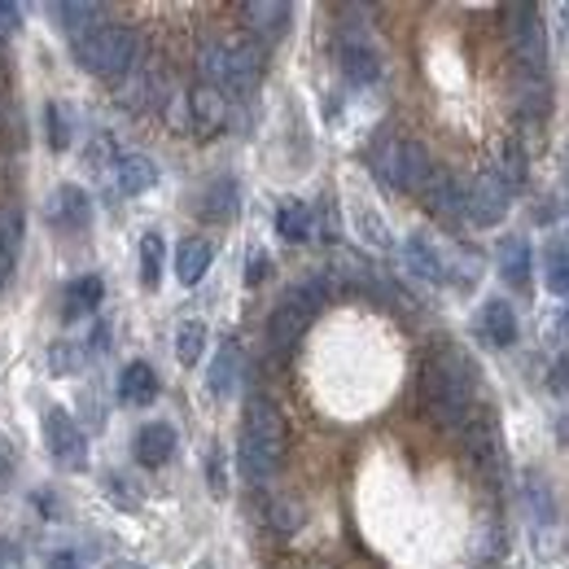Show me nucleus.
I'll return each instance as SVG.
<instances>
[{
	"label": "nucleus",
	"instance_id": "nucleus-22",
	"mask_svg": "<svg viewBox=\"0 0 569 569\" xmlns=\"http://www.w3.org/2000/svg\"><path fill=\"white\" fill-rule=\"evenodd\" d=\"M153 180H158V167H153L144 153L119 158V193H123V198H137L144 189H153Z\"/></svg>",
	"mask_w": 569,
	"mask_h": 569
},
{
	"label": "nucleus",
	"instance_id": "nucleus-38",
	"mask_svg": "<svg viewBox=\"0 0 569 569\" xmlns=\"http://www.w3.org/2000/svg\"><path fill=\"white\" fill-rule=\"evenodd\" d=\"M18 22H22V9H18V4H4V0H0V36H9V31L18 27Z\"/></svg>",
	"mask_w": 569,
	"mask_h": 569
},
{
	"label": "nucleus",
	"instance_id": "nucleus-16",
	"mask_svg": "<svg viewBox=\"0 0 569 569\" xmlns=\"http://www.w3.org/2000/svg\"><path fill=\"white\" fill-rule=\"evenodd\" d=\"M119 399L132 403V408H144V403L158 399V372H153L144 359L128 363V368L119 372Z\"/></svg>",
	"mask_w": 569,
	"mask_h": 569
},
{
	"label": "nucleus",
	"instance_id": "nucleus-8",
	"mask_svg": "<svg viewBox=\"0 0 569 569\" xmlns=\"http://www.w3.org/2000/svg\"><path fill=\"white\" fill-rule=\"evenodd\" d=\"M44 442H49L53 460H62V465H71V469L83 465V433L74 429V421L62 408H49V412H44Z\"/></svg>",
	"mask_w": 569,
	"mask_h": 569
},
{
	"label": "nucleus",
	"instance_id": "nucleus-35",
	"mask_svg": "<svg viewBox=\"0 0 569 569\" xmlns=\"http://www.w3.org/2000/svg\"><path fill=\"white\" fill-rule=\"evenodd\" d=\"M517 106H521V114H548V83L535 74L526 88H521V97H517Z\"/></svg>",
	"mask_w": 569,
	"mask_h": 569
},
{
	"label": "nucleus",
	"instance_id": "nucleus-32",
	"mask_svg": "<svg viewBox=\"0 0 569 569\" xmlns=\"http://www.w3.org/2000/svg\"><path fill=\"white\" fill-rule=\"evenodd\" d=\"M141 281L149 289L162 281V237L158 232H144L141 237Z\"/></svg>",
	"mask_w": 569,
	"mask_h": 569
},
{
	"label": "nucleus",
	"instance_id": "nucleus-5",
	"mask_svg": "<svg viewBox=\"0 0 569 569\" xmlns=\"http://www.w3.org/2000/svg\"><path fill=\"white\" fill-rule=\"evenodd\" d=\"M503 18H508L512 58L530 74H543V67H548V36H543V22H539V9L535 4H512Z\"/></svg>",
	"mask_w": 569,
	"mask_h": 569
},
{
	"label": "nucleus",
	"instance_id": "nucleus-23",
	"mask_svg": "<svg viewBox=\"0 0 569 569\" xmlns=\"http://www.w3.org/2000/svg\"><path fill=\"white\" fill-rule=\"evenodd\" d=\"M237 372H241V351H237V342H223V347H219V356H214V363H211V372H207L214 399H228V395H232Z\"/></svg>",
	"mask_w": 569,
	"mask_h": 569
},
{
	"label": "nucleus",
	"instance_id": "nucleus-36",
	"mask_svg": "<svg viewBox=\"0 0 569 569\" xmlns=\"http://www.w3.org/2000/svg\"><path fill=\"white\" fill-rule=\"evenodd\" d=\"M67 141H71L67 119H62V110H58V106H49V144H53V149H67Z\"/></svg>",
	"mask_w": 569,
	"mask_h": 569
},
{
	"label": "nucleus",
	"instance_id": "nucleus-39",
	"mask_svg": "<svg viewBox=\"0 0 569 569\" xmlns=\"http://www.w3.org/2000/svg\"><path fill=\"white\" fill-rule=\"evenodd\" d=\"M552 390H557V395H569V356H561L557 368H552Z\"/></svg>",
	"mask_w": 569,
	"mask_h": 569
},
{
	"label": "nucleus",
	"instance_id": "nucleus-17",
	"mask_svg": "<svg viewBox=\"0 0 569 569\" xmlns=\"http://www.w3.org/2000/svg\"><path fill=\"white\" fill-rule=\"evenodd\" d=\"M478 329H482V338H487L491 347H512V342H517V316H512V307H508L503 298H487Z\"/></svg>",
	"mask_w": 569,
	"mask_h": 569
},
{
	"label": "nucleus",
	"instance_id": "nucleus-27",
	"mask_svg": "<svg viewBox=\"0 0 569 569\" xmlns=\"http://www.w3.org/2000/svg\"><path fill=\"white\" fill-rule=\"evenodd\" d=\"M207 351V325L202 320H184L180 329H176V359L184 363V368H193L198 359Z\"/></svg>",
	"mask_w": 569,
	"mask_h": 569
},
{
	"label": "nucleus",
	"instance_id": "nucleus-34",
	"mask_svg": "<svg viewBox=\"0 0 569 569\" xmlns=\"http://www.w3.org/2000/svg\"><path fill=\"white\" fill-rule=\"evenodd\" d=\"M268 521H272L277 535H293V530L302 526V503H298V499H277V503L268 508Z\"/></svg>",
	"mask_w": 569,
	"mask_h": 569
},
{
	"label": "nucleus",
	"instance_id": "nucleus-37",
	"mask_svg": "<svg viewBox=\"0 0 569 569\" xmlns=\"http://www.w3.org/2000/svg\"><path fill=\"white\" fill-rule=\"evenodd\" d=\"M268 268H272V263H268V254H263V250H254V254H250V268H246V284H259L263 277H268Z\"/></svg>",
	"mask_w": 569,
	"mask_h": 569
},
{
	"label": "nucleus",
	"instance_id": "nucleus-2",
	"mask_svg": "<svg viewBox=\"0 0 569 569\" xmlns=\"http://www.w3.org/2000/svg\"><path fill=\"white\" fill-rule=\"evenodd\" d=\"M281 456H284L281 408H277L272 399L254 395V399L246 403V433H241V451H237L246 482H254V487H259V482H268V478L277 473Z\"/></svg>",
	"mask_w": 569,
	"mask_h": 569
},
{
	"label": "nucleus",
	"instance_id": "nucleus-33",
	"mask_svg": "<svg viewBox=\"0 0 569 569\" xmlns=\"http://www.w3.org/2000/svg\"><path fill=\"white\" fill-rule=\"evenodd\" d=\"M548 289L557 298H569V246H552L548 250Z\"/></svg>",
	"mask_w": 569,
	"mask_h": 569
},
{
	"label": "nucleus",
	"instance_id": "nucleus-28",
	"mask_svg": "<svg viewBox=\"0 0 569 569\" xmlns=\"http://www.w3.org/2000/svg\"><path fill=\"white\" fill-rule=\"evenodd\" d=\"M149 97H162L158 92V79L144 71H128L119 79V106H128V110H141Z\"/></svg>",
	"mask_w": 569,
	"mask_h": 569
},
{
	"label": "nucleus",
	"instance_id": "nucleus-29",
	"mask_svg": "<svg viewBox=\"0 0 569 569\" xmlns=\"http://www.w3.org/2000/svg\"><path fill=\"white\" fill-rule=\"evenodd\" d=\"M101 293H106V284L101 277H79V281L67 284V316H83V311H92L97 302H101Z\"/></svg>",
	"mask_w": 569,
	"mask_h": 569
},
{
	"label": "nucleus",
	"instance_id": "nucleus-4",
	"mask_svg": "<svg viewBox=\"0 0 569 569\" xmlns=\"http://www.w3.org/2000/svg\"><path fill=\"white\" fill-rule=\"evenodd\" d=\"M372 171L399 193H421L433 171V158L421 141H381L372 149Z\"/></svg>",
	"mask_w": 569,
	"mask_h": 569
},
{
	"label": "nucleus",
	"instance_id": "nucleus-6",
	"mask_svg": "<svg viewBox=\"0 0 569 569\" xmlns=\"http://www.w3.org/2000/svg\"><path fill=\"white\" fill-rule=\"evenodd\" d=\"M219 44H223V88H228V92L254 88L259 74H263V62H268L263 44H259L254 36H228V40H219Z\"/></svg>",
	"mask_w": 569,
	"mask_h": 569
},
{
	"label": "nucleus",
	"instance_id": "nucleus-11",
	"mask_svg": "<svg viewBox=\"0 0 569 569\" xmlns=\"http://www.w3.org/2000/svg\"><path fill=\"white\" fill-rule=\"evenodd\" d=\"M189 97V123H198L202 132H214V128H223L228 123V97L211 88V83H198L193 92H184Z\"/></svg>",
	"mask_w": 569,
	"mask_h": 569
},
{
	"label": "nucleus",
	"instance_id": "nucleus-21",
	"mask_svg": "<svg viewBox=\"0 0 569 569\" xmlns=\"http://www.w3.org/2000/svg\"><path fill=\"white\" fill-rule=\"evenodd\" d=\"M403 259H408V268H412L421 281H433V284L451 281V277H447V263L438 259V250L429 246L426 237H408V246H403Z\"/></svg>",
	"mask_w": 569,
	"mask_h": 569
},
{
	"label": "nucleus",
	"instance_id": "nucleus-10",
	"mask_svg": "<svg viewBox=\"0 0 569 569\" xmlns=\"http://www.w3.org/2000/svg\"><path fill=\"white\" fill-rule=\"evenodd\" d=\"M421 202H426V211L438 214V219H456V214H465V189H460V180H456L447 167H433L426 189H421Z\"/></svg>",
	"mask_w": 569,
	"mask_h": 569
},
{
	"label": "nucleus",
	"instance_id": "nucleus-12",
	"mask_svg": "<svg viewBox=\"0 0 569 569\" xmlns=\"http://www.w3.org/2000/svg\"><path fill=\"white\" fill-rule=\"evenodd\" d=\"M241 18L263 40H281L289 31V4L284 0H250V4H241Z\"/></svg>",
	"mask_w": 569,
	"mask_h": 569
},
{
	"label": "nucleus",
	"instance_id": "nucleus-20",
	"mask_svg": "<svg viewBox=\"0 0 569 569\" xmlns=\"http://www.w3.org/2000/svg\"><path fill=\"white\" fill-rule=\"evenodd\" d=\"M499 277L521 293L530 289V246H526V237H508L499 246Z\"/></svg>",
	"mask_w": 569,
	"mask_h": 569
},
{
	"label": "nucleus",
	"instance_id": "nucleus-13",
	"mask_svg": "<svg viewBox=\"0 0 569 569\" xmlns=\"http://www.w3.org/2000/svg\"><path fill=\"white\" fill-rule=\"evenodd\" d=\"M338 58H342V71H347V79H356V83H377V79H381V58H377V49H372L368 40L342 36Z\"/></svg>",
	"mask_w": 569,
	"mask_h": 569
},
{
	"label": "nucleus",
	"instance_id": "nucleus-7",
	"mask_svg": "<svg viewBox=\"0 0 569 569\" xmlns=\"http://www.w3.org/2000/svg\"><path fill=\"white\" fill-rule=\"evenodd\" d=\"M512 207V189L499 180L496 171H482L469 189H465V214L473 219V223H482V228H491L499 223L503 214Z\"/></svg>",
	"mask_w": 569,
	"mask_h": 569
},
{
	"label": "nucleus",
	"instance_id": "nucleus-15",
	"mask_svg": "<svg viewBox=\"0 0 569 569\" xmlns=\"http://www.w3.org/2000/svg\"><path fill=\"white\" fill-rule=\"evenodd\" d=\"M171 456H176V429L167 421H153V426H144L137 433V460L144 469H162Z\"/></svg>",
	"mask_w": 569,
	"mask_h": 569
},
{
	"label": "nucleus",
	"instance_id": "nucleus-18",
	"mask_svg": "<svg viewBox=\"0 0 569 569\" xmlns=\"http://www.w3.org/2000/svg\"><path fill=\"white\" fill-rule=\"evenodd\" d=\"M211 259H214L211 241H207V237H189V241H180V250H176V277L184 284H198L207 277Z\"/></svg>",
	"mask_w": 569,
	"mask_h": 569
},
{
	"label": "nucleus",
	"instance_id": "nucleus-31",
	"mask_svg": "<svg viewBox=\"0 0 569 569\" xmlns=\"http://www.w3.org/2000/svg\"><path fill=\"white\" fill-rule=\"evenodd\" d=\"M499 180L508 184V189H521L526 184V176H530V167H526V149L517 141H503V149H499Z\"/></svg>",
	"mask_w": 569,
	"mask_h": 569
},
{
	"label": "nucleus",
	"instance_id": "nucleus-3",
	"mask_svg": "<svg viewBox=\"0 0 569 569\" xmlns=\"http://www.w3.org/2000/svg\"><path fill=\"white\" fill-rule=\"evenodd\" d=\"M137 31L132 27H119V22H97L88 27L83 36H74V58L79 67L101 79H123V74L137 67Z\"/></svg>",
	"mask_w": 569,
	"mask_h": 569
},
{
	"label": "nucleus",
	"instance_id": "nucleus-1",
	"mask_svg": "<svg viewBox=\"0 0 569 569\" xmlns=\"http://www.w3.org/2000/svg\"><path fill=\"white\" fill-rule=\"evenodd\" d=\"M421 403L442 429H465L473 408V363L460 351H438L421 372Z\"/></svg>",
	"mask_w": 569,
	"mask_h": 569
},
{
	"label": "nucleus",
	"instance_id": "nucleus-25",
	"mask_svg": "<svg viewBox=\"0 0 569 569\" xmlns=\"http://www.w3.org/2000/svg\"><path fill=\"white\" fill-rule=\"evenodd\" d=\"M329 293H333V289H329V281H325V277H311V281H298V284H293V289L284 293V302H289L293 311H302V316L311 320V316H316V311H320V307L329 302Z\"/></svg>",
	"mask_w": 569,
	"mask_h": 569
},
{
	"label": "nucleus",
	"instance_id": "nucleus-26",
	"mask_svg": "<svg viewBox=\"0 0 569 569\" xmlns=\"http://www.w3.org/2000/svg\"><path fill=\"white\" fill-rule=\"evenodd\" d=\"M311 228H316V214H311L307 202H284L281 211H277V232H281L284 241H307Z\"/></svg>",
	"mask_w": 569,
	"mask_h": 569
},
{
	"label": "nucleus",
	"instance_id": "nucleus-14",
	"mask_svg": "<svg viewBox=\"0 0 569 569\" xmlns=\"http://www.w3.org/2000/svg\"><path fill=\"white\" fill-rule=\"evenodd\" d=\"M465 447H469V456H473L482 469H491V473L499 469V433L491 417H482V412L469 417V426H465Z\"/></svg>",
	"mask_w": 569,
	"mask_h": 569
},
{
	"label": "nucleus",
	"instance_id": "nucleus-30",
	"mask_svg": "<svg viewBox=\"0 0 569 569\" xmlns=\"http://www.w3.org/2000/svg\"><path fill=\"white\" fill-rule=\"evenodd\" d=\"M49 13H53V18H62V27H67L71 36H83L88 27H97V18H101V4H88V0H71V4H53Z\"/></svg>",
	"mask_w": 569,
	"mask_h": 569
},
{
	"label": "nucleus",
	"instance_id": "nucleus-24",
	"mask_svg": "<svg viewBox=\"0 0 569 569\" xmlns=\"http://www.w3.org/2000/svg\"><path fill=\"white\" fill-rule=\"evenodd\" d=\"M237 207H241V198H237V180H214L211 189L202 193V219H232L237 214Z\"/></svg>",
	"mask_w": 569,
	"mask_h": 569
},
{
	"label": "nucleus",
	"instance_id": "nucleus-19",
	"mask_svg": "<svg viewBox=\"0 0 569 569\" xmlns=\"http://www.w3.org/2000/svg\"><path fill=\"white\" fill-rule=\"evenodd\" d=\"M307 325H311V320H307L302 311H293L289 302H281V307L272 311V320H268V342H272V351H277V356H284V351H293Z\"/></svg>",
	"mask_w": 569,
	"mask_h": 569
},
{
	"label": "nucleus",
	"instance_id": "nucleus-9",
	"mask_svg": "<svg viewBox=\"0 0 569 569\" xmlns=\"http://www.w3.org/2000/svg\"><path fill=\"white\" fill-rule=\"evenodd\" d=\"M44 219L53 223V228H83L88 219H92V202H88V193L79 189V184H58L53 193H49V202H44Z\"/></svg>",
	"mask_w": 569,
	"mask_h": 569
}]
</instances>
